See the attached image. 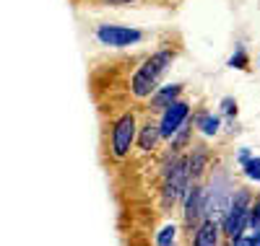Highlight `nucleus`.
<instances>
[{
  "label": "nucleus",
  "mask_w": 260,
  "mask_h": 246,
  "mask_svg": "<svg viewBox=\"0 0 260 246\" xmlns=\"http://www.w3.org/2000/svg\"><path fill=\"white\" fill-rule=\"evenodd\" d=\"M172 60H175V52L159 50V52H154L141 65V68L136 70V75H133V80H130V88H133V96L136 99H148L151 94L156 91L159 80L167 73V68L172 65Z\"/></svg>",
  "instance_id": "f257e3e1"
},
{
  "label": "nucleus",
  "mask_w": 260,
  "mask_h": 246,
  "mask_svg": "<svg viewBox=\"0 0 260 246\" xmlns=\"http://www.w3.org/2000/svg\"><path fill=\"white\" fill-rule=\"evenodd\" d=\"M250 205H252V197H250L247 189L232 192L226 213L221 218V226H224L229 241H234V243H237V238H240L247 231V226H250Z\"/></svg>",
  "instance_id": "f03ea898"
},
{
  "label": "nucleus",
  "mask_w": 260,
  "mask_h": 246,
  "mask_svg": "<svg viewBox=\"0 0 260 246\" xmlns=\"http://www.w3.org/2000/svg\"><path fill=\"white\" fill-rule=\"evenodd\" d=\"M190 189V169H187V158H177L172 161V166L167 169L164 176V202L175 205L177 199H182Z\"/></svg>",
  "instance_id": "7ed1b4c3"
},
{
  "label": "nucleus",
  "mask_w": 260,
  "mask_h": 246,
  "mask_svg": "<svg viewBox=\"0 0 260 246\" xmlns=\"http://www.w3.org/2000/svg\"><path fill=\"white\" fill-rule=\"evenodd\" d=\"M96 42L104 47H133V44L143 42V31L141 29H130V26H120V24H99L94 29Z\"/></svg>",
  "instance_id": "20e7f679"
},
{
  "label": "nucleus",
  "mask_w": 260,
  "mask_h": 246,
  "mask_svg": "<svg viewBox=\"0 0 260 246\" xmlns=\"http://www.w3.org/2000/svg\"><path fill=\"white\" fill-rule=\"evenodd\" d=\"M133 143H136V117L130 111H125L112 127V155L115 158H125Z\"/></svg>",
  "instance_id": "39448f33"
},
{
  "label": "nucleus",
  "mask_w": 260,
  "mask_h": 246,
  "mask_svg": "<svg viewBox=\"0 0 260 246\" xmlns=\"http://www.w3.org/2000/svg\"><path fill=\"white\" fill-rule=\"evenodd\" d=\"M187 117H190V106H187L185 101H175V104H169V106L164 109V114H161V122H159V132H161V138L172 140V138H175L177 132L185 127Z\"/></svg>",
  "instance_id": "423d86ee"
},
{
  "label": "nucleus",
  "mask_w": 260,
  "mask_h": 246,
  "mask_svg": "<svg viewBox=\"0 0 260 246\" xmlns=\"http://www.w3.org/2000/svg\"><path fill=\"white\" fill-rule=\"evenodd\" d=\"M203 218V187H190L185 194V220L187 226H195Z\"/></svg>",
  "instance_id": "0eeeda50"
},
{
  "label": "nucleus",
  "mask_w": 260,
  "mask_h": 246,
  "mask_svg": "<svg viewBox=\"0 0 260 246\" xmlns=\"http://www.w3.org/2000/svg\"><path fill=\"white\" fill-rule=\"evenodd\" d=\"M192 246H219V220L203 218V223H198L195 228Z\"/></svg>",
  "instance_id": "6e6552de"
},
{
  "label": "nucleus",
  "mask_w": 260,
  "mask_h": 246,
  "mask_svg": "<svg viewBox=\"0 0 260 246\" xmlns=\"http://www.w3.org/2000/svg\"><path fill=\"white\" fill-rule=\"evenodd\" d=\"M180 94H182V86H180V83H172V86L156 88V91L151 94V109H154V111H164L169 104L177 101Z\"/></svg>",
  "instance_id": "1a4fd4ad"
},
{
  "label": "nucleus",
  "mask_w": 260,
  "mask_h": 246,
  "mask_svg": "<svg viewBox=\"0 0 260 246\" xmlns=\"http://www.w3.org/2000/svg\"><path fill=\"white\" fill-rule=\"evenodd\" d=\"M159 138H161V132H159V125H146L143 130H141V135H138V148L141 150H154L156 148V143H159Z\"/></svg>",
  "instance_id": "9d476101"
},
{
  "label": "nucleus",
  "mask_w": 260,
  "mask_h": 246,
  "mask_svg": "<svg viewBox=\"0 0 260 246\" xmlns=\"http://www.w3.org/2000/svg\"><path fill=\"white\" fill-rule=\"evenodd\" d=\"M219 127H221V122H219V117H213V114H208V111H203V114L198 117V130L203 132V135H216L219 132Z\"/></svg>",
  "instance_id": "9b49d317"
},
{
  "label": "nucleus",
  "mask_w": 260,
  "mask_h": 246,
  "mask_svg": "<svg viewBox=\"0 0 260 246\" xmlns=\"http://www.w3.org/2000/svg\"><path fill=\"white\" fill-rule=\"evenodd\" d=\"M242 171L250 182H257L260 184V155H250V158L242 161Z\"/></svg>",
  "instance_id": "f8f14e48"
},
{
  "label": "nucleus",
  "mask_w": 260,
  "mask_h": 246,
  "mask_svg": "<svg viewBox=\"0 0 260 246\" xmlns=\"http://www.w3.org/2000/svg\"><path fill=\"white\" fill-rule=\"evenodd\" d=\"M175 238H177V226L175 223H167L156 233V246H175Z\"/></svg>",
  "instance_id": "ddd939ff"
},
{
  "label": "nucleus",
  "mask_w": 260,
  "mask_h": 246,
  "mask_svg": "<svg viewBox=\"0 0 260 246\" xmlns=\"http://www.w3.org/2000/svg\"><path fill=\"white\" fill-rule=\"evenodd\" d=\"M237 246H260V226H250L247 233L237 238Z\"/></svg>",
  "instance_id": "4468645a"
},
{
  "label": "nucleus",
  "mask_w": 260,
  "mask_h": 246,
  "mask_svg": "<svg viewBox=\"0 0 260 246\" xmlns=\"http://www.w3.org/2000/svg\"><path fill=\"white\" fill-rule=\"evenodd\" d=\"M229 65H232V68H240V70H245V68H247V55H245V50H237V52L232 55Z\"/></svg>",
  "instance_id": "2eb2a0df"
},
{
  "label": "nucleus",
  "mask_w": 260,
  "mask_h": 246,
  "mask_svg": "<svg viewBox=\"0 0 260 246\" xmlns=\"http://www.w3.org/2000/svg\"><path fill=\"white\" fill-rule=\"evenodd\" d=\"M250 226H260V197L250 205Z\"/></svg>",
  "instance_id": "dca6fc26"
},
{
  "label": "nucleus",
  "mask_w": 260,
  "mask_h": 246,
  "mask_svg": "<svg viewBox=\"0 0 260 246\" xmlns=\"http://www.w3.org/2000/svg\"><path fill=\"white\" fill-rule=\"evenodd\" d=\"M221 106H224V114H229V117L237 114V101H234V99H224Z\"/></svg>",
  "instance_id": "f3484780"
},
{
  "label": "nucleus",
  "mask_w": 260,
  "mask_h": 246,
  "mask_svg": "<svg viewBox=\"0 0 260 246\" xmlns=\"http://www.w3.org/2000/svg\"><path fill=\"white\" fill-rule=\"evenodd\" d=\"M107 6H127V3H133V0H104Z\"/></svg>",
  "instance_id": "a211bd4d"
},
{
  "label": "nucleus",
  "mask_w": 260,
  "mask_h": 246,
  "mask_svg": "<svg viewBox=\"0 0 260 246\" xmlns=\"http://www.w3.org/2000/svg\"><path fill=\"white\" fill-rule=\"evenodd\" d=\"M229 246H237V243H234V241H232V243H229Z\"/></svg>",
  "instance_id": "6ab92c4d"
},
{
  "label": "nucleus",
  "mask_w": 260,
  "mask_h": 246,
  "mask_svg": "<svg viewBox=\"0 0 260 246\" xmlns=\"http://www.w3.org/2000/svg\"><path fill=\"white\" fill-rule=\"evenodd\" d=\"M257 62H260V60H257Z\"/></svg>",
  "instance_id": "aec40b11"
}]
</instances>
